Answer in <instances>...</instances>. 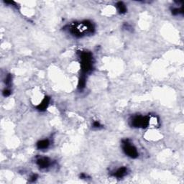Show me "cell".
Masks as SVG:
<instances>
[{
    "label": "cell",
    "instance_id": "obj_1",
    "mask_svg": "<svg viewBox=\"0 0 184 184\" xmlns=\"http://www.w3.org/2000/svg\"><path fill=\"white\" fill-rule=\"evenodd\" d=\"M70 34L76 38H83L88 35H92L95 31V27L89 20L74 22L68 27Z\"/></svg>",
    "mask_w": 184,
    "mask_h": 184
},
{
    "label": "cell",
    "instance_id": "obj_2",
    "mask_svg": "<svg viewBox=\"0 0 184 184\" xmlns=\"http://www.w3.org/2000/svg\"><path fill=\"white\" fill-rule=\"evenodd\" d=\"M80 59L81 69L82 74L87 75L92 71L94 68V58L92 53L89 51H80L78 53Z\"/></svg>",
    "mask_w": 184,
    "mask_h": 184
},
{
    "label": "cell",
    "instance_id": "obj_3",
    "mask_svg": "<svg viewBox=\"0 0 184 184\" xmlns=\"http://www.w3.org/2000/svg\"><path fill=\"white\" fill-rule=\"evenodd\" d=\"M150 124V117L144 115H134L130 120V125L134 128H144L148 127Z\"/></svg>",
    "mask_w": 184,
    "mask_h": 184
},
{
    "label": "cell",
    "instance_id": "obj_4",
    "mask_svg": "<svg viewBox=\"0 0 184 184\" xmlns=\"http://www.w3.org/2000/svg\"><path fill=\"white\" fill-rule=\"evenodd\" d=\"M122 150L125 155L132 159L138 158L139 153L135 146L131 143L129 139H122Z\"/></svg>",
    "mask_w": 184,
    "mask_h": 184
},
{
    "label": "cell",
    "instance_id": "obj_5",
    "mask_svg": "<svg viewBox=\"0 0 184 184\" xmlns=\"http://www.w3.org/2000/svg\"><path fill=\"white\" fill-rule=\"evenodd\" d=\"M36 164L40 169H46L52 164L51 160L47 157H40L37 158Z\"/></svg>",
    "mask_w": 184,
    "mask_h": 184
},
{
    "label": "cell",
    "instance_id": "obj_6",
    "mask_svg": "<svg viewBox=\"0 0 184 184\" xmlns=\"http://www.w3.org/2000/svg\"><path fill=\"white\" fill-rule=\"evenodd\" d=\"M128 173V168L125 166H122L119 167L115 171H114L112 173H111V176L115 178H122L125 176H127Z\"/></svg>",
    "mask_w": 184,
    "mask_h": 184
},
{
    "label": "cell",
    "instance_id": "obj_7",
    "mask_svg": "<svg viewBox=\"0 0 184 184\" xmlns=\"http://www.w3.org/2000/svg\"><path fill=\"white\" fill-rule=\"evenodd\" d=\"M50 101V98L49 97H45L43 100H42V101L40 102V103L38 105L36 106L37 109H38V111H45L49 105Z\"/></svg>",
    "mask_w": 184,
    "mask_h": 184
},
{
    "label": "cell",
    "instance_id": "obj_8",
    "mask_svg": "<svg viewBox=\"0 0 184 184\" xmlns=\"http://www.w3.org/2000/svg\"><path fill=\"white\" fill-rule=\"evenodd\" d=\"M50 145V140L48 139H43L41 140H39L36 144L37 149L40 150H46L49 148V146Z\"/></svg>",
    "mask_w": 184,
    "mask_h": 184
},
{
    "label": "cell",
    "instance_id": "obj_9",
    "mask_svg": "<svg viewBox=\"0 0 184 184\" xmlns=\"http://www.w3.org/2000/svg\"><path fill=\"white\" fill-rule=\"evenodd\" d=\"M171 13L174 16L183 15V7L182 2H179L178 7H173L171 8Z\"/></svg>",
    "mask_w": 184,
    "mask_h": 184
},
{
    "label": "cell",
    "instance_id": "obj_10",
    "mask_svg": "<svg viewBox=\"0 0 184 184\" xmlns=\"http://www.w3.org/2000/svg\"><path fill=\"white\" fill-rule=\"evenodd\" d=\"M86 84H87V76L83 74H81L78 80V89L79 91H82L85 88Z\"/></svg>",
    "mask_w": 184,
    "mask_h": 184
},
{
    "label": "cell",
    "instance_id": "obj_11",
    "mask_svg": "<svg viewBox=\"0 0 184 184\" xmlns=\"http://www.w3.org/2000/svg\"><path fill=\"white\" fill-rule=\"evenodd\" d=\"M116 10L118 11V12L121 14V15L125 14L127 11V6L125 5L124 2H118L116 4Z\"/></svg>",
    "mask_w": 184,
    "mask_h": 184
},
{
    "label": "cell",
    "instance_id": "obj_12",
    "mask_svg": "<svg viewBox=\"0 0 184 184\" xmlns=\"http://www.w3.org/2000/svg\"><path fill=\"white\" fill-rule=\"evenodd\" d=\"M12 81V76L11 74H8V75H7L5 80H4V82H5V84L7 86V87L11 85Z\"/></svg>",
    "mask_w": 184,
    "mask_h": 184
},
{
    "label": "cell",
    "instance_id": "obj_13",
    "mask_svg": "<svg viewBox=\"0 0 184 184\" xmlns=\"http://www.w3.org/2000/svg\"><path fill=\"white\" fill-rule=\"evenodd\" d=\"M2 94L4 97H7L11 94V91L9 89V88H5V89L3 90L2 92Z\"/></svg>",
    "mask_w": 184,
    "mask_h": 184
},
{
    "label": "cell",
    "instance_id": "obj_14",
    "mask_svg": "<svg viewBox=\"0 0 184 184\" xmlns=\"http://www.w3.org/2000/svg\"><path fill=\"white\" fill-rule=\"evenodd\" d=\"M38 178V176L37 174H32L31 176L30 177V182H35V181H37V179Z\"/></svg>",
    "mask_w": 184,
    "mask_h": 184
},
{
    "label": "cell",
    "instance_id": "obj_15",
    "mask_svg": "<svg viewBox=\"0 0 184 184\" xmlns=\"http://www.w3.org/2000/svg\"><path fill=\"white\" fill-rule=\"evenodd\" d=\"M92 126L94 128H97V129H99L101 127V125L100 124L99 122H98V121H95V122H93V125Z\"/></svg>",
    "mask_w": 184,
    "mask_h": 184
},
{
    "label": "cell",
    "instance_id": "obj_16",
    "mask_svg": "<svg viewBox=\"0 0 184 184\" xmlns=\"http://www.w3.org/2000/svg\"><path fill=\"white\" fill-rule=\"evenodd\" d=\"M124 28L126 29L127 30H130V29H132V27L130 26L129 24H127H127L124 25Z\"/></svg>",
    "mask_w": 184,
    "mask_h": 184
}]
</instances>
